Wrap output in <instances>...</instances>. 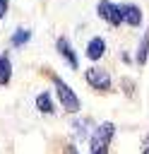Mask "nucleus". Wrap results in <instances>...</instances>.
Segmentation results:
<instances>
[{
	"mask_svg": "<svg viewBox=\"0 0 149 154\" xmlns=\"http://www.w3.org/2000/svg\"><path fill=\"white\" fill-rule=\"evenodd\" d=\"M142 154H149V147H142Z\"/></svg>",
	"mask_w": 149,
	"mask_h": 154,
	"instance_id": "18",
	"label": "nucleus"
},
{
	"mask_svg": "<svg viewBox=\"0 0 149 154\" xmlns=\"http://www.w3.org/2000/svg\"><path fill=\"white\" fill-rule=\"evenodd\" d=\"M34 108H36L41 116H55V111H58V101H55V94H50L48 89L38 91V94L34 96Z\"/></svg>",
	"mask_w": 149,
	"mask_h": 154,
	"instance_id": "9",
	"label": "nucleus"
},
{
	"mask_svg": "<svg viewBox=\"0 0 149 154\" xmlns=\"http://www.w3.org/2000/svg\"><path fill=\"white\" fill-rule=\"evenodd\" d=\"M96 125L99 123H94L89 116H72V120H70L74 140H87V142H89V137H91V132H94Z\"/></svg>",
	"mask_w": 149,
	"mask_h": 154,
	"instance_id": "8",
	"label": "nucleus"
},
{
	"mask_svg": "<svg viewBox=\"0 0 149 154\" xmlns=\"http://www.w3.org/2000/svg\"><path fill=\"white\" fill-rule=\"evenodd\" d=\"M48 79H50V84H53V94H55L58 106H60L67 116H79V111H82V99L77 96V91H74L60 75H55V72H50V70H48Z\"/></svg>",
	"mask_w": 149,
	"mask_h": 154,
	"instance_id": "1",
	"label": "nucleus"
},
{
	"mask_svg": "<svg viewBox=\"0 0 149 154\" xmlns=\"http://www.w3.org/2000/svg\"><path fill=\"white\" fill-rule=\"evenodd\" d=\"M142 147H149V132H147V135L142 137Z\"/></svg>",
	"mask_w": 149,
	"mask_h": 154,
	"instance_id": "17",
	"label": "nucleus"
},
{
	"mask_svg": "<svg viewBox=\"0 0 149 154\" xmlns=\"http://www.w3.org/2000/svg\"><path fill=\"white\" fill-rule=\"evenodd\" d=\"M7 12H10V0H0V24L7 17Z\"/></svg>",
	"mask_w": 149,
	"mask_h": 154,
	"instance_id": "14",
	"label": "nucleus"
},
{
	"mask_svg": "<svg viewBox=\"0 0 149 154\" xmlns=\"http://www.w3.org/2000/svg\"><path fill=\"white\" fill-rule=\"evenodd\" d=\"M96 17L101 22H106L111 29H120L123 24V12H120V2L113 0H99L96 2Z\"/></svg>",
	"mask_w": 149,
	"mask_h": 154,
	"instance_id": "4",
	"label": "nucleus"
},
{
	"mask_svg": "<svg viewBox=\"0 0 149 154\" xmlns=\"http://www.w3.org/2000/svg\"><path fill=\"white\" fill-rule=\"evenodd\" d=\"M62 154H79V149H77L74 142H67V144L62 147Z\"/></svg>",
	"mask_w": 149,
	"mask_h": 154,
	"instance_id": "15",
	"label": "nucleus"
},
{
	"mask_svg": "<svg viewBox=\"0 0 149 154\" xmlns=\"http://www.w3.org/2000/svg\"><path fill=\"white\" fill-rule=\"evenodd\" d=\"M120 87H125V94H127V96L135 94V82H132L130 77H123V79H120Z\"/></svg>",
	"mask_w": 149,
	"mask_h": 154,
	"instance_id": "13",
	"label": "nucleus"
},
{
	"mask_svg": "<svg viewBox=\"0 0 149 154\" xmlns=\"http://www.w3.org/2000/svg\"><path fill=\"white\" fill-rule=\"evenodd\" d=\"M34 31L29 26H17L12 34H10V48H24L29 41H31Z\"/></svg>",
	"mask_w": 149,
	"mask_h": 154,
	"instance_id": "12",
	"label": "nucleus"
},
{
	"mask_svg": "<svg viewBox=\"0 0 149 154\" xmlns=\"http://www.w3.org/2000/svg\"><path fill=\"white\" fill-rule=\"evenodd\" d=\"M106 53H108V41H106V36H101V34L91 36V38L87 41V46H84V58H87L89 63H94V65H96Z\"/></svg>",
	"mask_w": 149,
	"mask_h": 154,
	"instance_id": "6",
	"label": "nucleus"
},
{
	"mask_svg": "<svg viewBox=\"0 0 149 154\" xmlns=\"http://www.w3.org/2000/svg\"><path fill=\"white\" fill-rule=\"evenodd\" d=\"M84 82L89 89H94L96 94H111L113 91V77L106 67L101 65H89L84 70Z\"/></svg>",
	"mask_w": 149,
	"mask_h": 154,
	"instance_id": "3",
	"label": "nucleus"
},
{
	"mask_svg": "<svg viewBox=\"0 0 149 154\" xmlns=\"http://www.w3.org/2000/svg\"><path fill=\"white\" fill-rule=\"evenodd\" d=\"M115 123L113 120H101L91 137H89V154H111V142L115 137Z\"/></svg>",
	"mask_w": 149,
	"mask_h": 154,
	"instance_id": "2",
	"label": "nucleus"
},
{
	"mask_svg": "<svg viewBox=\"0 0 149 154\" xmlns=\"http://www.w3.org/2000/svg\"><path fill=\"white\" fill-rule=\"evenodd\" d=\"M12 75H14L12 58H10V53H7V51H0V87H10Z\"/></svg>",
	"mask_w": 149,
	"mask_h": 154,
	"instance_id": "11",
	"label": "nucleus"
},
{
	"mask_svg": "<svg viewBox=\"0 0 149 154\" xmlns=\"http://www.w3.org/2000/svg\"><path fill=\"white\" fill-rule=\"evenodd\" d=\"M147 63H149V26L144 29V34L139 36V43L135 48V65L144 67Z\"/></svg>",
	"mask_w": 149,
	"mask_h": 154,
	"instance_id": "10",
	"label": "nucleus"
},
{
	"mask_svg": "<svg viewBox=\"0 0 149 154\" xmlns=\"http://www.w3.org/2000/svg\"><path fill=\"white\" fill-rule=\"evenodd\" d=\"M55 53L62 58V63L70 67V70H79V55L72 46V41L67 36H58L55 38Z\"/></svg>",
	"mask_w": 149,
	"mask_h": 154,
	"instance_id": "5",
	"label": "nucleus"
},
{
	"mask_svg": "<svg viewBox=\"0 0 149 154\" xmlns=\"http://www.w3.org/2000/svg\"><path fill=\"white\" fill-rule=\"evenodd\" d=\"M120 60H123L125 65H130V63H135V55H130V53H120Z\"/></svg>",
	"mask_w": 149,
	"mask_h": 154,
	"instance_id": "16",
	"label": "nucleus"
},
{
	"mask_svg": "<svg viewBox=\"0 0 149 154\" xmlns=\"http://www.w3.org/2000/svg\"><path fill=\"white\" fill-rule=\"evenodd\" d=\"M120 12H123V24L130 29H139L144 24V10L137 2H120Z\"/></svg>",
	"mask_w": 149,
	"mask_h": 154,
	"instance_id": "7",
	"label": "nucleus"
}]
</instances>
